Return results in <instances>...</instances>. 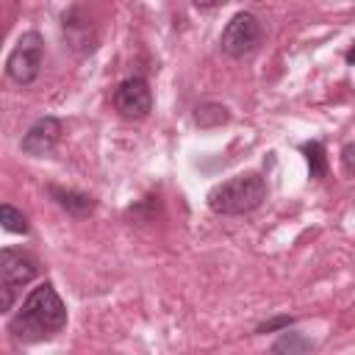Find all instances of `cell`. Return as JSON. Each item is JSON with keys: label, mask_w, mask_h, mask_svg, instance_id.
<instances>
[{"label": "cell", "mask_w": 355, "mask_h": 355, "mask_svg": "<svg viewBox=\"0 0 355 355\" xmlns=\"http://www.w3.org/2000/svg\"><path fill=\"white\" fill-rule=\"evenodd\" d=\"M61 31H64V39L69 44V50L75 53H92L97 47V31H94V22L86 17L83 8H69L64 11L61 17Z\"/></svg>", "instance_id": "8992f818"}, {"label": "cell", "mask_w": 355, "mask_h": 355, "mask_svg": "<svg viewBox=\"0 0 355 355\" xmlns=\"http://www.w3.org/2000/svg\"><path fill=\"white\" fill-rule=\"evenodd\" d=\"M197 8H202V11H211V8H219V6H225L227 0H191Z\"/></svg>", "instance_id": "e0dca14e"}, {"label": "cell", "mask_w": 355, "mask_h": 355, "mask_svg": "<svg viewBox=\"0 0 355 355\" xmlns=\"http://www.w3.org/2000/svg\"><path fill=\"white\" fill-rule=\"evenodd\" d=\"M47 191L58 202V208H64L75 219H86L89 214H94V200L89 194H83V191L64 189V186H47Z\"/></svg>", "instance_id": "9c48e42d"}, {"label": "cell", "mask_w": 355, "mask_h": 355, "mask_svg": "<svg viewBox=\"0 0 355 355\" xmlns=\"http://www.w3.org/2000/svg\"><path fill=\"white\" fill-rule=\"evenodd\" d=\"M114 108L125 119H144L153 111V92L141 75L125 78L114 92Z\"/></svg>", "instance_id": "5b68a950"}, {"label": "cell", "mask_w": 355, "mask_h": 355, "mask_svg": "<svg viewBox=\"0 0 355 355\" xmlns=\"http://www.w3.org/2000/svg\"><path fill=\"white\" fill-rule=\"evenodd\" d=\"M313 344L308 341V338H302L300 333H283V338L280 341H275L272 344V352H308Z\"/></svg>", "instance_id": "4fadbf2b"}, {"label": "cell", "mask_w": 355, "mask_h": 355, "mask_svg": "<svg viewBox=\"0 0 355 355\" xmlns=\"http://www.w3.org/2000/svg\"><path fill=\"white\" fill-rule=\"evenodd\" d=\"M261 36H263V28H261L258 17L250 14V11H239V14H233L230 22L225 25L222 39H219V47H222V53H227L230 58H241V55L252 53V50L261 44Z\"/></svg>", "instance_id": "277c9868"}, {"label": "cell", "mask_w": 355, "mask_h": 355, "mask_svg": "<svg viewBox=\"0 0 355 355\" xmlns=\"http://www.w3.org/2000/svg\"><path fill=\"white\" fill-rule=\"evenodd\" d=\"M14 302H17L14 286H11V283H6V280H0V313H8V311L14 308Z\"/></svg>", "instance_id": "5bb4252c"}, {"label": "cell", "mask_w": 355, "mask_h": 355, "mask_svg": "<svg viewBox=\"0 0 355 355\" xmlns=\"http://www.w3.org/2000/svg\"><path fill=\"white\" fill-rule=\"evenodd\" d=\"M39 275V261L19 247H3L0 250V280L11 286H28Z\"/></svg>", "instance_id": "52a82bcc"}, {"label": "cell", "mask_w": 355, "mask_h": 355, "mask_svg": "<svg viewBox=\"0 0 355 355\" xmlns=\"http://www.w3.org/2000/svg\"><path fill=\"white\" fill-rule=\"evenodd\" d=\"M67 324V305L53 288V283H39L17 311V316L8 322V333L17 341H42Z\"/></svg>", "instance_id": "6da1fadb"}, {"label": "cell", "mask_w": 355, "mask_h": 355, "mask_svg": "<svg viewBox=\"0 0 355 355\" xmlns=\"http://www.w3.org/2000/svg\"><path fill=\"white\" fill-rule=\"evenodd\" d=\"M58 139H61V122L55 116H39L28 128V133L22 136L19 147H22V153H28L33 158H42V155H47V153L55 150Z\"/></svg>", "instance_id": "ba28073f"}, {"label": "cell", "mask_w": 355, "mask_h": 355, "mask_svg": "<svg viewBox=\"0 0 355 355\" xmlns=\"http://www.w3.org/2000/svg\"><path fill=\"white\" fill-rule=\"evenodd\" d=\"M227 119H230V114H227V108L219 105V103H202V105L194 108V122H197L200 128H219V125H225Z\"/></svg>", "instance_id": "8fae6325"}, {"label": "cell", "mask_w": 355, "mask_h": 355, "mask_svg": "<svg viewBox=\"0 0 355 355\" xmlns=\"http://www.w3.org/2000/svg\"><path fill=\"white\" fill-rule=\"evenodd\" d=\"M0 225H3L8 233H22V236L31 230L28 216H25L19 208L8 205V202H3V205H0Z\"/></svg>", "instance_id": "7c38bea8"}, {"label": "cell", "mask_w": 355, "mask_h": 355, "mask_svg": "<svg viewBox=\"0 0 355 355\" xmlns=\"http://www.w3.org/2000/svg\"><path fill=\"white\" fill-rule=\"evenodd\" d=\"M288 324H291V316H277V319H272V322L261 324V327H258V333H272V330H280V327H288Z\"/></svg>", "instance_id": "2e32d148"}, {"label": "cell", "mask_w": 355, "mask_h": 355, "mask_svg": "<svg viewBox=\"0 0 355 355\" xmlns=\"http://www.w3.org/2000/svg\"><path fill=\"white\" fill-rule=\"evenodd\" d=\"M42 64H44V42L36 31H28L17 39L14 50L8 53L6 58V75L19 83V86H28L39 78L42 72Z\"/></svg>", "instance_id": "3957f363"}, {"label": "cell", "mask_w": 355, "mask_h": 355, "mask_svg": "<svg viewBox=\"0 0 355 355\" xmlns=\"http://www.w3.org/2000/svg\"><path fill=\"white\" fill-rule=\"evenodd\" d=\"M341 164H344V175L352 178V175H355V144H352V141L344 144V150H341Z\"/></svg>", "instance_id": "9a60e30c"}, {"label": "cell", "mask_w": 355, "mask_h": 355, "mask_svg": "<svg viewBox=\"0 0 355 355\" xmlns=\"http://www.w3.org/2000/svg\"><path fill=\"white\" fill-rule=\"evenodd\" d=\"M300 150L305 153L311 178H313V180L324 178V175H327V153H324V144H322V141H305Z\"/></svg>", "instance_id": "30bf717a"}, {"label": "cell", "mask_w": 355, "mask_h": 355, "mask_svg": "<svg viewBox=\"0 0 355 355\" xmlns=\"http://www.w3.org/2000/svg\"><path fill=\"white\" fill-rule=\"evenodd\" d=\"M266 200V183L258 172L233 175L208 191V208L222 216H239L255 211Z\"/></svg>", "instance_id": "7a4b0ae2"}]
</instances>
